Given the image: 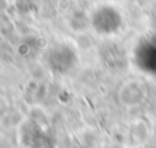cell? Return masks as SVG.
<instances>
[{
  "label": "cell",
  "mask_w": 156,
  "mask_h": 148,
  "mask_svg": "<svg viewBox=\"0 0 156 148\" xmlns=\"http://www.w3.org/2000/svg\"><path fill=\"white\" fill-rule=\"evenodd\" d=\"M92 26L103 36L114 34L121 29L122 16L116 8L111 5H101L92 14Z\"/></svg>",
  "instance_id": "1"
},
{
  "label": "cell",
  "mask_w": 156,
  "mask_h": 148,
  "mask_svg": "<svg viewBox=\"0 0 156 148\" xmlns=\"http://www.w3.org/2000/svg\"><path fill=\"white\" fill-rule=\"evenodd\" d=\"M77 54L67 44H59L52 47L47 54V65L51 70L59 74H65L70 71L76 66Z\"/></svg>",
  "instance_id": "2"
},
{
  "label": "cell",
  "mask_w": 156,
  "mask_h": 148,
  "mask_svg": "<svg viewBox=\"0 0 156 148\" xmlns=\"http://www.w3.org/2000/svg\"><path fill=\"white\" fill-rule=\"evenodd\" d=\"M134 62L145 74L156 77V36L147 37L134 49Z\"/></svg>",
  "instance_id": "3"
}]
</instances>
